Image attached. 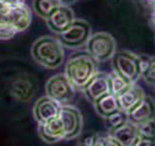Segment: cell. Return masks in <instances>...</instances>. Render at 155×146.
<instances>
[{"instance_id":"obj_1","label":"cell","mask_w":155,"mask_h":146,"mask_svg":"<svg viewBox=\"0 0 155 146\" xmlns=\"http://www.w3.org/2000/svg\"><path fill=\"white\" fill-rule=\"evenodd\" d=\"M31 56L40 65L48 69H55L64 61V47L57 37L42 36L33 43Z\"/></svg>"},{"instance_id":"obj_2","label":"cell","mask_w":155,"mask_h":146,"mask_svg":"<svg viewBox=\"0 0 155 146\" xmlns=\"http://www.w3.org/2000/svg\"><path fill=\"white\" fill-rule=\"evenodd\" d=\"M98 61L87 52L73 54L65 66V75L76 89L82 90L87 82L98 72Z\"/></svg>"},{"instance_id":"obj_3","label":"cell","mask_w":155,"mask_h":146,"mask_svg":"<svg viewBox=\"0 0 155 146\" xmlns=\"http://www.w3.org/2000/svg\"><path fill=\"white\" fill-rule=\"evenodd\" d=\"M113 70L125 78L131 84H135L143 74L142 57L130 51L116 52L111 58Z\"/></svg>"},{"instance_id":"obj_4","label":"cell","mask_w":155,"mask_h":146,"mask_svg":"<svg viewBox=\"0 0 155 146\" xmlns=\"http://www.w3.org/2000/svg\"><path fill=\"white\" fill-rule=\"evenodd\" d=\"M85 49L96 61L105 62L111 60L116 53V41L108 32H96L91 34Z\"/></svg>"},{"instance_id":"obj_5","label":"cell","mask_w":155,"mask_h":146,"mask_svg":"<svg viewBox=\"0 0 155 146\" xmlns=\"http://www.w3.org/2000/svg\"><path fill=\"white\" fill-rule=\"evenodd\" d=\"M91 26L82 19H75L65 31L58 34V39L64 48L79 49L86 45L91 36Z\"/></svg>"},{"instance_id":"obj_6","label":"cell","mask_w":155,"mask_h":146,"mask_svg":"<svg viewBox=\"0 0 155 146\" xmlns=\"http://www.w3.org/2000/svg\"><path fill=\"white\" fill-rule=\"evenodd\" d=\"M46 94L61 105L68 103L74 99L76 88L72 85L65 73L51 76L46 83Z\"/></svg>"},{"instance_id":"obj_7","label":"cell","mask_w":155,"mask_h":146,"mask_svg":"<svg viewBox=\"0 0 155 146\" xmlns=\"http://www.w3.org/2000/svg\"><path fill=\"white\" fill-rule=\"evenodd\" d=\"M58 117L65 130V140L74 139L81 134L84 122L79 109L71 105H61Z\"/></svg>"},{"instance_id":"obj_8","label":"cell","mask_w":155,"mask_h":146,"mask_svg":"<svg viewBox=\"0 0 155 146\" xmlns=\"http://www.w3.org/2000/svg\"><path fill=\"white\" fill-rule=\"evenodd\" d=\"M74 19L75 15L70 6L59 5L46 19V23L52 32L60 34L71 26Z\"/></svg>"},{"instance_id":"obj_9","label":"cell","mask_w":155,"mask_h":146,"mask_svg":"<svg viewBox=\"0 0 155 146\" xmlns=\"http://www.w3.org/2000/svg\"><path fill=\"white\" fill-rule=\"evenodd\" d=\"M81 91L84 92L86 99L92 103L101 96L110 94L109 73L98 71L87 82V84L82 88Z\"/></svg>"},{"instance_id":"obj_10","label":"cell","mask_w":155,"mask_h":146,"mask_svg":"<svg viewBox=\"0 0 155 146\" xmlns=\"http://www.w3.org/2000/svg\"><path fill=\"white\" fill-rule=\"evenodd\" d=\"M128 114V121L138 126L144 122L155 119V100L151 96H144Z\"/></svg>"},{"instance_id":"obj_11","label":"cell","mask_w":155,"mask_h":146,"mask_svg":"<svg viewBox=\"0 0 155 146\" xmlns=\"http://www.w3.org/2000/svg\"><path fill=\"white\" fill-rule=\"evenodd\" d=\"M61 104L45 96L39 99L33 106V117L38 124L58 117Z\"/></svg>"},{"instance_id":"obj_12","label":"cell","mask_w":155,"mask_h":146,"mask_svg":"<svg viewBox=\"0 0 155 146\" xmlns=\"http://www.w3.org/2000/svg\"><path fill=\"white\" fill-rule=\"evenodd\" d=\"M38 134L44 142L52 144L65 138V130L59 117L38 124Z\"/></svg>"},{"instance_id":"obj_13","label":"cell","mask_w":155,"mask_h":146,"mask_svg":"<svg viewBox=\"0 0 155 146\" xmlns=\"http://www.w3.org/2000/svg\"><path fill=\"white\" fill-rule=\"evenodd\" d=\"M3 19L11 23L18 32H21L26 30L29 27L32 21V17L29 8L24 3H22L10 7L6 17Z\"/></svg>"},{"instance_id":"obj_14","label":"cell","mask_w":155,"mask_h":146,"mask_svg":"<svg viewBox=\"0 0 155 146\" xmlns=\"http://www.w3.org/2000/svg\"><path fill=\"white\" fill-rule=\"evenodd\" d=\"M144 92L137 84H131L127 89L123 91L117 96L119 109L125 112H129L131 109L137 105L140 99L144 96Z\"/></svg>"},{"instance_id":"obj_15","label":"cell","mask_w":155,"mask_h":146,"mask_svg":"<svg viewBox=\"0 0 155 146\" xmlns=\"http://www.w3.org/2000/svg\"><path fill=\"white\" fill-rule=\"evenodd\" d=\"M109 134L123 146H131L137 138V126L127 121L118 128L109 131Z\"/></svg>"},{"instance_id":"obj_16","label":"cell","mask_w":155,"mask_h":146,"mask_svg":"<svg viewBox=\"0 0 155 146\" xmlns=\"http://www.w3.org/2000/svg\"><path fill=\"white\" fill-rule=\"evenodd\" d=\"M93 105L97 113L103 118H106L119 109L117 97L111 94L101 96L100 99L93 102Z\"/></svg>"},{"instance_id":"obj_17","label":"cell","mask_w":155,"mask_h":146,"mask_svg":"<svg viewBox=\"0 0 155 146\" xmlns=\"http://www.w3.org/2000/svg\"><path fill=\"white\" fill-rule=\"evenodd\" d=\"M59 5L61 4L58 0H33L32 8L37 16L46 19Z\"/></svg>"},{"instance_id":"obj_18","label":"cell","mask_w":155,"mask_h":146,"mask_svg":"<svg viewBox=\"0 0 155 146\" xmlns=\"http://www.w3.org/2000/svg\"><path fill=\"white\" fill-rule=\"evenodd\" d=\"M109 83H110V94L114 95L115 96L120 95L121 92L125 91L131 85V83H129L125 78L119 75L114 70L109 73Z\"/></svg>"},{"instance_id":"obj_19","label":"cell","mask_w":155,"mask_h":146,"mask_svg":"<svg viewBox=\"0 0 155 146\" xmlns=\"http://www.w3.org/2000/svg\"><path fill=\"white\" fill-rule=\"evenodd\" d=\"M12 95L18 100L27 101L33 95L32 85L28 81L19 80L13 85Z\"/></svg>"},{"instance_id":"obj_20","label":"cell","mask_w":155,"mask_h":146,"mask_svg":"<svg viewBox=\"0 0 155 146\" xmlns=\"http://www.w3.org/2000/svg\"><path fill=\"white\" fill-rule=\"evenodd\" d=\"M143 62V74L144 82L150 86L155 87V57H142Z\"/></svg>"},{"instance_id":"obj_21","label":"cell","mask_w":155,"mask_h":146,"mask_svg":"<svg viewBox=\"0 0 155 146\" xmlns=\"http://www.w3.org/2000/svg\"><path fill=\"white\" fill-rule=\"evenodd\" d=\"M105 123L107 129L110 130H113L116 128H118L121 125L125 124L128 121V114L127 112H125L121 109H118L117 111L114 112L113 114L109 115L108 117H106Z\"/></svg>"},{"instance_id":"obj_22","label":"cell","mask_w":155,"mask_h":146,"mask_svg":"<svg viewBox=\"0 0 155 146\" xmlns=\"http://www.w3.org/2000/svg\"><path fill=\"white\" fill-rule=\"evenodd\" d=\"M138 136L155 140V121H147L137 126Z\"/></svg>"},{"instance_id":"obj_23","label":"cell","mask_w":155,"mask_h":146,"mask_svg":"<svg viewBox=\"0 0 155 146\" xmlns=\"http://www.w3.org/2000/svg\"><path fill=\"white\" fill-rule=\"evenodd\" d=\"M18 31L16 30L11 23H9L5 19H0V39L1 40H8L16 35Z\"/></svg>"},{"instance_id":"obj_24","label":"cell","mask_w":155,"mask_h":146,"mask_svg":"<svg viewBox=\"0 0 155 146\" xmlns=\"http://www.w3.org/2000/svg\"><path fill=\"white\" fill-rule=\"evenodd\" d=\"M131 146H155V140L137 136V138L134 140Z\"/></svg>"},{"instance_id":"obj_25","label":"cell","mask_w":155,"mask_h":146,"mask_svg":"<svg viewBox=\"0 0 155 146\" xmlns=\"http://www.w3.org/2000/svg\"><path fill=\"white\" fill-rule=\"evenodd\" d=\"M97 138V134H88L81 140V145L82 146H94Z\"/></svg>"},{"instance_id":"obj_26","label":"cell","mask_w":155,"mask_h":146,"mask_svg":"<svg viewBox=\"0 0 155 146\" xmlns=\"http://www.w3.org/2000/svg\"><path fill=\"white\" fill-rule=\"evenodd\" d=\"M103 146H123V145H121L117 140H115L114 137H111L109 134L105 136V141H104Z\"/></svg>"},{"instance_id":"obj_27","label":"cell","mask_w":155,"mask_h":146,"mask_svg":"<svg viewBox=\"0 0 155 146\" xmlns=\"http://www.w3.org/2000/svg\"><path fill=\"white\" fill-rule=\"evenodd\" d=\"M61 5H66V6H70L73 3H75L77 0H58Z\"/></svg>"},{"instance_id":"obj_28","label":"cell","mask_w":155,"mask_h":146,"mask_svg":"<svg viewBox=\"0 0 155 146\" xmlns=\"http://www.w3.org/2000/svg\"><path fill=\"white\" fill-rule=\"evenodd\" d=\"M151 22H152V23L155 26V8H154L153 13H152V15H151Z\"/></svg>"},{"instance_id":"obj_29","label":"cell","mask_w":155,"mask_h":146,"mask_svg":"<svg viewBox=\"0 0 155 146\" xmlns=\"http://www.w3.org/2000/svg\"><path fill=\"white\" fill-rule=\"evenodd\" d=\"M149 1H151V2H154V1H155V0H149Z\"/></svg>"},{"instance_id":"obj_30","label":"cell","mask_w":155,"mask_h":146,"mask_svg":"<svg viewBox=\"0 0 155 146\" xmlns=\"http://www.w3.org/2000/svg\"><path fill=\"white\" fill-rule=\"evenodd\" d=\"M78 146H82V145H81V144H80V145H78Z\"/></svg>"}]
</instances>
